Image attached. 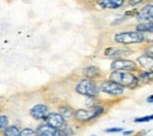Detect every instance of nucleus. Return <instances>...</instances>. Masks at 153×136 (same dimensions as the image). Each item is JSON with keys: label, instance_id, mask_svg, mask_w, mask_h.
<instances>
[{"label": "nucleus", "instance_id": "obj_21", "mask_svg": "<svg viewBox=\"0 0 153 136\" xmlns=\"http://www.w3.org/2000/svg\"><path fill=\"white\" fill-rule=\"evenodd\" d=\"M150 121H153V114L146 115V116H141V117H135L134 118V122L135 123H146V122H150Z\"/></svg>", "mask_w": 153, "mask_h": 136}, {"label": "nucleus", "instance_id": "obj_6", "mask_svg": "<svg viewBox=\"0 0 153 136\" xmlns=\"http://www.w3.org/2000/svg\"><path fill=\"white\" fill-rule=\"evenodd\" d=\"M110 68L111 71H125V72H133V73H137L140 69L137 62L128 58L113 59L110 65Z\"/></svg>", "mask_w": 153, "mask_h": 136}, {"label": "nucleus", "instance_id": "obj_19", "mask_svg": "<svg viewBox=\"0 0 153 136\" xmlns=\"http://www.w3.org/2000/svg\"><path fill=\"white\" fill-rule=\"evenodd\" d=\"M10 121H11V118L7 114H5V113L0 114V134H2V132L7 128V126L10 124Z\"/></svg>", "mask_w": 153, "mask_h": 136}, {"label": "nucleus", "instance_id": "obj_29", "mask_svg": "<svg viewBox=\"0 0 153 136\" xmlns=\"http://www.w3.org/2000/svg\"><path fill=\"white\" fill-rule=\"evenodd\" d=\"M149 71H151V72H152V73H153V63H152V65H151V67L149 68Z\"/></svg>", "mask_w": 153, "mask_h": 136}, {"label": "nucleus", "instance_id": "obj_28", "mask_svg": "<svg viewBox=\"0 0 153 136\" xmlns=\"http://www.w3.org/2000/svg\"><path fill=\"white\" fill-rule=\"evenodd\" d=\"M146 101H147L149 103H153V94L147 97V99H146Z\"/></svg>", "mask_w": 153, "mask_h": 136}, {"label": "nucleus", "instance_id": "obj_12", "mask_svg": "<svg viewBox=\"0 0 153 136\" xmlns=\"http://www.w3.org/2000/svg\"><path fill=\"white\" fill-rule=\"evenodd\" d=\"M81 74H82V78L92 79L96 81L102 78V71L96 65H88V66L84 67L81 71Z\"/></svg>", "mask_w": 153, "mask_h": 136}, {"label": "nucleus", "instance_id": "obj_16", "mask_svg": "<svg viewBox=\"0 0 153 136\" xmlns=\"http://www.w3.org/2000/svg\"><path fill=\"white\" fill-rule=\"evenodd\" d=\"M137 65L139 66V68H143V69H149L151 67V65L153 63V58L146 55V54H143L140 57H138L135 60Z\"/></svg>", "mask_w": 153, "mask_h": 136}, {"label": "nucleus", "instance_id": "obj_27", "mask_svg": "<svg viewBox=\"0 0 153 136\" xmlns=\"http://www.w3.org/2000/svg\"><path fill=\"white\" fill-rule=\"evenodd\" d=\"M123 134L124 135H132V134H134V132L133 130H126V132L123 130Z\"/></svg>", "mask_w": 153, "mask_h": 136}, {"label": "nucleus", "instance_id": "obj_24", "mask_svg": "<svg viewBox=\"0 0 153 136\" xmlns=\"http://www.w3.org/2000/svg\"><path fill=\"white\" fill-rule=\"evenodd\" d=\"M147 0H126V5L130 7H138L139 5H143Z\"/></svg>", "mask_w": 153, "mask_h": 136}, {"label": "nucleus", "instance_id": "obj_26", "mask_svg": "<svg viewBox=\"0 0 153 136\" xmlns=\"http://www.w3.org/2000/svg\"><path fill=\"white\" fill-rule=\"evenodd\" d=\"M126 20H127V18H125V17L123 15V17H120V18H117L115 20H113V21L111 22V26H113V27H114V26H119V25H121V24H123L124 21H126Z\"/></svg>", "mask_w": 153, "mask_h": 136}, {"label": "nucleus", "instance_id": "obj_14", "mask_svg": "<svg viewBox=\"0 0 153 136\" xmlns=\"http://www.w3.org/2000/svg\"><path fill=\"white\" fill-rule=\"evenodd\" d=\"M57 112L62 117H65L67 121H72L73 120L74 108L71 104H68V103H61V104H59L57 108Z\"/></svg>", "mask_w": 153, "mask_h": 136}, {"label": "nucleus", "instance_id": "obj_2", "mask_svg": "<svg viewBox=\"0 0 153 136\" xmlns=\"http://www.w3.org/2000/svg\"><path fill=\"white\" fill-rule=\"evenodd\" d=\"M113 42L121 46H135L145 43L144 33H140L135 29H127V31H119L115 32L112 37Z\"/></svg>", "mask_w": 153, "mask_h": 136}, {"label": "nucleus", "instance_id": "obj_17", "mask_svg": "<svg viewBox=\"0 0 153 136\" xmlns=\"http://www.w3.org/2000/svg\"><path fill=\"white\" fill-rule=\"evenodd\" d=\"M134 29L140 32V33H153V22H138L134 26Z\"/></svg>", "mask_w": 153, "mask_h": 136}, {"label": "nucleus", "instance_id": "obj_25", "mask_svg": "<svg viewBox=\"0 0 153 136\" xmlns=\"http://www.w3.org/2000/svg\"><path fill=\"white\" fill-rule=\"evenodd\" d=\"M123 127H112V128H107L104 132L107 134H117V133H123Z\"/></svg>", "mask_w": 153, "mask_h": 136}, {"label": "nucleus", "instance_id": "obj_7", "mask_svg": "<svg viewBox=\"0 0 153 136\" xmlns=\"http://www.w3.org/2000/svg\"><path fill=\"white\" fill-rule=\"evenodd\" d=\"M134 51L130 46H110L106 47L104 49V57L108 59H118V58H128L130 55H132Z\"/></svg>", "mask_w": 153, "mask_h": 136}, {"label": "nucleus", "instance_id": "obj_22", "mask_svg": "<svg viewBox=\"0 0 153 136\" xmlns=\"http://www.w3.org/2000/svg\"><path fill=\"white\" fill-rule=\"evenodd\" d=\"M76 132H74V129L70 126V124H67L62 130H60V134L61 136H68V135H73Z\"/></svg>", "mask_w": 153, "mask_h": 136}, {"label": "nucleus", "instance_id": "obj_1", "mask_svg": "<svg viewBox=\"0 0 153 136\" xmlns=\"http://www.w3.org/2000/svg\"><path fill=\"white\" fill-rule=\"evenodd\" d=\"M106 112H107V106L101 102H97L93 106L87 107V108L74 109V115H73L72 121H74L78 126L88 124L98 120L100 116H102Z\"/></svg>", "mask_w": 153, "mask_h": 136}, {"label": "nucleus", "instance_id": "obj_23", "mask_svg": "<svg viewBox=\"0 0 153 136\" xmlns=\"http://www.w3.org/2000/svg\"><path fill=\"white\" fill-rule=\"evenodd\" d=\"M143 52L144 54L153 58V43H146V46L143 48Z\"/></svg>", "mask_w": 153, "mask_h": 136}, {"label": "nucleus", "instance_id": "obj_18", "mask_svg": "<svg viewBox=\"0 0 153 136\" xmlns=\"http://www.w3.org/2000/svg\"><path fill=\"white\" fill-rule=\"evenodd\" d=\"M20 128L18 124H8L7 128L2 132L4 136H19L20 135Z\"/></svg>", "mask_w": 153, "mask_h": 136}, {"label": "nucleus", "instance_id": "obj_4", "mask_svg": "<svg viewBox=\"0 0 153 136\" xmlns=\"http://www.w3.org/2000/svg\"><path fill=\"white\" fill-rule=\"evenodd\" d=\"M74 92L76 94L85 97H91V99H98L100 95L99 90V83L96 80L87 78L80 79L74 86Z\"/></svg>", "mask_w": 153, "mask_h": 136}, {"label": "nucleus", "instance_id": "obj_13", "mask_svg": "<svg viewBox=\"0 0 153 136\" xmlns=\"http://www.w3.org/2000/svg\"><path fill=\"white\" fill-rule=\"evenodd\" d=\"M36 133L39 136H61L60 130L52 128L44 121H41L38 126L36 127Z\"/></svg>", "mask_w": 153, "mask_h": 136}, {"label": "nucleus", "instance_id": "obj_3", "mask_svg": "<svg viewBox=\"0 0 153 136\" xmlns=\"http://www.w3.org/2000/svg\"><path fill=\"white\" fill-rule=\"evenodd\" d=\"M108 79L117 83L124 86L126 89L134 90L140 86V81L133 72H125V71H111L108 74Z\"/></svg>", "mask_w": 153, "mask_h": 136}, {"label": "nucleus", "instance_id": "obj_5", "mask_svg": "<svg viewBox=\"0 0 153 136\" xmlns=\"http://www.w3.org/2000/svg\"><path fill=\"white\" fill-rule=\"evenodd\" d=\"M100 94H105L112 97H121L125 95L126 88L110 79H105L99 83Z\"/></svg>", "mask_w": 153, "mask_h": 136}, {"label": "nucleus", "instance_id": "obj_11", "mask_svg": "<svg viewBox=\"0 0 153 136\" xmlns=\"http://www.w3.org/2000/svg\"><path fill=\"white\" fill-rule=\"evenodd\" d=\"M94 5L99 10L117 11L126 6V0H94Z\"/></svg>", "mask_w": 153, "mask_h": 136}, {"label": "nucleus", "instance_id": "obj_20", "mask_svg": "<svg viewBox=\"0 0 153 136\" xmlns=\"http://www.w3.org/2000/svg\"><path fill=\"white\" fill-rule=\"evenodd\" d=\"M36 129L31 128V127H25L22 129H20V135L19 136H36Z\"/></svg>", "mask_w": 153, "mask_h": 136}, {"label": "nucleus", "instance_id": "obj_8", "mask_svg": "<svg viewBox=\"0 0 153 136\" xmlns=\"http://www.w3.org/2000/svg\"><path fill=\"white\" fill-rule=\"evenodd\" d=\"M134 19H137L138 22H153V1H145L143 6L138 10Z\"/></svg>", "mask_w": 153, "mask_h": 136}, {"label": "nucleus", "instance_id": "obj_15", "mask_svg": "<svg viewBox=\"0 0 153 136\" xmlns=\"http://www.w3.org/2000/svg\"><path fill=\"white\" fill-rule=\"evenodd\" d=\"M137 76L140 81V85H149L153 82V73L149 69H143L140 68L137 72Z\"/></svg>", "mask_w": 153, "mask_h": 136}, {"label": "nucleus", "instance_id": "obj_10", "mask_svg": "<svg viewBox=\"0 0 153 136\" xmlns=\"http://www.w3.org/2000/svg\"><path fill=\"white\" fill-rule=\"evenodd\" d=\"M50 107L46 103H36L30 108V116L33 120L41 122L45 121V118L47 117L48 113H50Z\"/></svg>", "mask_w": 153, "mask_h": 136}, {"label": "nucleus", "instance_id": "obj_9", "mask_svg": "<svg viewBox=\"0 0 153 136\" xmlns=\"http://www.w3.org/2000/svg\"><path fill=\"white\" fill-rule=\"evenodd\" d=\"M44 122L58 130H62L68 124V121L65 117L61 116L58 112H50Z\"/></svg>", "mask_w": 153, "mask_h": 136}]
</instances>
